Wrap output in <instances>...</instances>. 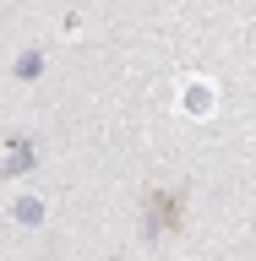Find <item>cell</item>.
Listing matches in <instances>:
<instances>
[{"instance_id": "6da1fadb", "label": "cell", "mask_w": 256, "mask_h": 261, "mask_svg": "<svg viewBox=\"0 0 256 261\" xmlns=\"http://www.w3.org/2000/svg\"><path fill=\"white\" fill-rule=\"evenodd\" d=\"M180 212H185V191H147V201H142V234L158 240V234L180 228Z\"/></svg>"}, {"instance_id": "7a4b0ae2", "label": "cell", "mask_w": 256, "mask_h": 261, "mask_svg": "<svg viewBox=\"0 0 256 261\" xmlns=\"http://www.w3.org/2000/svg\"><path fill=\"white\" fill-rule=\"evenodd\" d=\"M28 169H33V142L28 136H6V142H0V179L28 174Z\"/></svg>"}, {"instance_id": "3957f363", "label": "cell", "mask_w": 256, "mask_h": 261, "mask_svg": "<svg viewBox=\"0 0 256 261\" xmlns=\"http://www.w3.org/2000/svg\"><path fill=\"white\" fill-rule=\"evenodd\" d=\"M185 109H191V114H207L213 109V87H207V82H185Z\"/></svg>"}, {"instance_id": "277c9868", "label": "cell", "mask_w": 256, "mask_h": 261, "mask_svg": "<svg viewBox=\"0 0 256 261\" xmlns=\"http://www.w3.org/2000/svg\"><path fill=\"white\" fill-rule=\"evenodd\" d=\"M11 218H16V223H44V201H33V196H22V201H16V207H11Z\"/></svg>"}, {"instance_id": "5b68a950", "label": "cell", "mask_w": 256, "mask_h": 261, "mask_svg": "<svg viewBox=\"0 0 256 261\" xmlns=\"http://www.w3.org/2000/svg\"><path fill=\"white\" fill-rule=\"evenodd\" d=\"M38 71H44V55H38V49H28V55L16 60V76H22V82H33Z\"/></svg>"}]
</instances>
